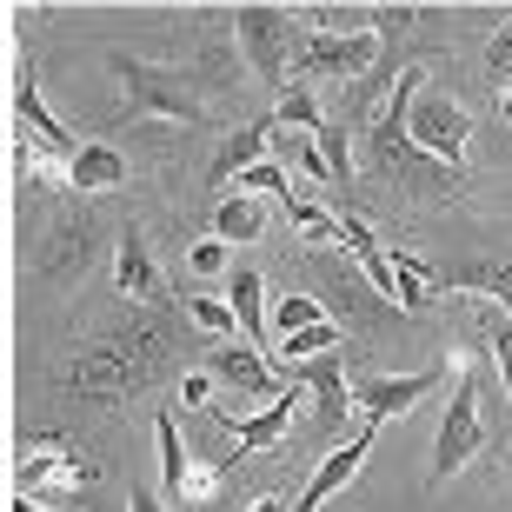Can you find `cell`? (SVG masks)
I'll list each match as a JSON object with an SVG mask.
<instances>
[{"mask_svg":"<svg viewBox=\"0 0 512 512\" xmlns=\"http://www.w3.org/2000/svg\"><path fill=\"white\" fill-rule=\"evenodd\" d=\"M413 100H419V67L393 80V100H386V114L366 127L360 160H366V173H380V180H399V187H413L419 200H446V193L459 187V173H453V167H439L433 153H419V147H413V133H406V114H413Z\"/></svg>","mask_w":512,"mask_h":512,"instance_id":"cell-1","label":"cell"},{"mask_svg":"<svg viewBox=\"0 0 512 512\" xmlns=\"http://www.w3.org/2000/svg\"><path fill=\"white\" fill-rule=\"evenodd\" d=\"M114 74H120V114H127V120H187V127L207 120V107H200V94H193V80L173 74V67L114 54Z\"/></svg>","mask_w":512,"mask_h":512,"instance_id":"cell-2","label":"cell"},{"mask_svg":"<svg viewBox=\"0 0 512 512\" xmlns=\"http://www.w3.org/2000/svg\"><path fill=\"white\" fill-rule=\"evenodd\" d=\"M87 486H94V466L74 453V446H60V439H34L27 453H20V473H14V499H54L60 512L87 506Z\"/></svg>","mask_w":512,"mask_h":512,"instance_id":"cell-3","label":"cell"},{"mask_svg":"<svg viewBox=\"0 0 512 512\" xmlns=\"http://www.w3.org/2000/svg\"><path fill=\"white\" fill-rule=\"evenodd\" d=\"M486 446V419H479V373L466 360L453 366V399L439 419V446H433V479H459Z\"/></svg>","mask_w":512,"mask_h":512,"instance_id":"cell-4","label":"cell"},{"mask_svg":"<svg viewBox=\"0 0 512 512\" xmlns=\"http://www.w3.org/2000/svg\"><path fill=\"white\" fill-rule=\"evenodd\" d=\"M340 247H346L353 260L366 266V280H373V293H386L393 306H406V313H426V306H433V286H419L413 273H399V260L380 247V233L366 227L360 213H340Z\"/></svg>","mask_w":512,"mask_h":512,"instance_id":"cell-5","label":"cell"},{"mask_svg":"<svg viewBox=\"0 0 512 512\" xmlns=\"http://www.w3.org/2000/svg\"><path fill=\"white\" fill-rule=\"evenodd\" d=\"M406 133H413L419 153H433L439 167L459 173V160H466V140H473V120H466V107H459V100L433 94V87H419L413 114H406Z\"/></svg>","mask_w":512,"mask_h":512,"instance_id":"cell-6","label":"cell"},{"mask_svg":"<svg viewBox=\"0 0 512 512\" xmlns=\"http://www.w3.org/2000/svg\"><path fill=\"white\" fill-rule=\"evenodd\" d=\"M233 34H240V47H247V60H253V74L273 87V100L293 87L286 80V14L280 7H240L233 14Z\"/></svg>","mask_w":512,"mask_h":512,"instance_id":"cell-7","label":"cell"},{"mask_svg":"<svg viewBox=\"0 0 512 512\" xmlns=\"http://www.w3.org/2000/svg\"><path fill=\"white\" fill-rule=\"evenodd\" d=\"M373 433H380V426H373V419H366V426H360V433H353V439H340V446H333V453L320 459V473L306 479V493L293 499V512H320L326 499H340L346 486H353V479H360L366 453H373Z\"/></svg>","mask_w":512,"mask_h":512,"instance_id":"cell-8","label":"cell"},{"mask_svg":"<svg viewBox=\"0 0 512 512\" xmlns=\"http://www.w3.org/2000/svg\"><path fill=\"white\" fill-rule=\"evenodd\" d=\"M433 386H446V366H426V373H399V380H353V406H360V413L380 426V419L413 413V406L433 393Z\"/></svg>","mask_w":512,"mask_h":512,"instance_id":"cell-9","label":"cell"},{"mask_svg":"<svg viewBox=\"0 0 512 512\" xmlns=\"http://www.w3.org/2000/svg\"><path fill=\"white\" fill-rule=\"evenodd\" d=\"M386 54V40L366 27V34H313L306 47V74H333V80H353V74H373Z\"/></svg>","mask_w":512,"mask_h":512,"instance_id":"cell-10","label":"cell"},{"mask_svg":"<svg viewBox=\"0 0 512 512\" xmlns=\"http://www.w3.org/2000/svg\"><path fill=\"white\" fill-rule=\"evenodd\" d=\"M433 293H473V300L506 306L512 320V260H459V266H426Z\"/></svg>","mask_w":512,"mask_h":512,"instance_id":"cell-11","label":"cell"},{"mask_svg":"<svg viewBox=\"0 0 512 512\" xmlns=\"http://www.w3.org/2000/svg\"><path fill=\"white\" fill-rule=\"evenodd\" d=\"M14 120H20V133H27V140H34L40 153H54L60 167H74V133L60 127L54 114H47V100H40V80H34V67H27V60H20V87H14Z\"/></svg>","mask_w":512,"mask_h":512,"instance_id":"cell-12","label":"cell"},{"mask_svg":"<svg viewBox=\"0 0 512 512\" xmlns=\"http://www.w3.org/2000/svg\"><path fill=\"white\" fill-rule=\"evenodd\" d=\"M207 373L220 386H233V393H273V399H280L286 386H293V380H273V373H266V353L247 346V340H220L207 353Z\"/></svg>","mask_w":512,"mask_h":512,"instance_id":"cell-13","label":"cell"},{"mask_svg":"<svg viewBox=\"0 0 512 512\" xmlns=\"http://www.w3.org/2000/svg\"><path fill=\"white\" fill-rule=\"evenodd\" d=\"M293 413H300V380L286 386L280 399H266L260 413H220L227 419V433H233V446H240V453H266V446H280L286 439V426H293Z\"/></svg>","mask_w":512,"mask_h":512,"instance_id":"cell-14","label":"cell"},{"mask_svg":"<svg viewBox=\"0 0 512 512\" xmlns=\"http://www.w3.org/2000/svg\"><path fill=\"white\" fill-rule=\"evenodd\" d=\"M266 127H273V120H253V127H233V133H227V147L213 153V167H207V187H220V193H227L233 180H240V173H253V167H260V160H266V147H273V133H266Z\"/></svg>","mask_w":512,"mask_h":512,"instance_id":"cell-15","label":"cell"},{"mask_svg":"<svg viewBox=\"0 0 512 512\" xmlns=\"http://www.w3.org/2000/svg\"><path fill=\"white\" fill-rule=\"evenodd\" d=\"M227 306L240 313V333H247V346H260V353H273V320H266V280H260V266H233V280H227Z\"/></svg>","mask_w":512,"mask_h":512,"instance_id":"cell-16","label":"cell"},{"mask_svg":"<svg viewBox=\"0 0 512 512\" xmlns=\"http://www.w3.org/2000/svg\"><path fill=\"white\" fill-rule=\"evenodd\" d=\"M114 286L127 293V300H160L167 286H160V266H153V253H147V240L140 233H120V253H114Z\"/></svg>","mask_w":512,"mask_h":512,"instance_id":"cell-17","label":"cell"},{"mask_svg":"<svg viewBox=\"0 0 512 512\" xmlns=\"http://www.w3.org/2000/svg\"><path fill=\"white\" fill-rule=\"evenodd\" d=\"M286 380H306V393L320 399V419H326V426H340V419L353 413V380L340 373V353H333V360L300 366V373H286Z\"/></svg>","mask_w":512,"mask_h":512,"instance_id":"cell-18","label":"cell"},{"mask_svg":"<svg viewBox=\"0 0 512 512\" xmlns=\"http://www.w3.org/2000/svg\"><path fill=\"white\" fill-rule=\"evenodd\" d=\"M127 180V160H120L114 147H100V140H87V147L74 153V167H67V187H80V193H107V187H120Z\"/></svg>","mask_w":512,"mask_h":512,"instance_id":"cell-19","label":"cell"},{"mask_svg":"<svg viewBox=\"0 0 512 512\" xmlns=\"http://www.w3.org/2000/svg\"><path fill=\"white\" fill-rule=\"evenodd\" d=\"M340 340H346L340 326L320 320V326H306V333H293V340H273V360H280L286 373H300V366H313V360H333Z\"/></svg>","mask_w":512,"mask_h":512,"instance_id":"cell-20","label":"cell"},{"mask_svg":"<svg viewBox=\"0 0 512 512\" xmlns=\"http://www.w3.org/2000/svg\"><path fill=\"white\" fill-rule=\"evenodd\" d=\"M260 227H266V207L253 200V193H227V200L213 207V240H227V247L260 240Z\"/></svg>","mask_w":512,"mask_h":512,"instance_id":"cell-21","label":"cell"},{"mask_svg":"<svg viewBox=\"0 0 512 512\" xmlns=\"http://www.w3.org/2000/svg\"><path fill=\"white\" fill-rule=\"evenodd\" d=\"M153 439H160V486H167V499H180V493H187L193 459H187V439H180L173 413H160V419H153Z\"/></svg>","mask_w":512,"mask_h":512,"instance_id":"cell-22","label":"cell"},{"mask_svg":"<svg viewBox=\"0 0 512 512\" xmlns=\"http://www.w3.org/2000/svg\"><path fill=\"white\" fill-rule=\"evenodd\" d=\"M273 127H286V133H320L326 127V114H320V100H313L306 80H293V87L273 100Z\"/></svg>","mask_w":512,"mask_h":512,"instance_id":"cell-23","label":"cell"},{"mask_svg":"<svg viewBox=\"0 0 512 512\" xmlns=\"http://www.w3.org/2000/svg\"><path fill=\"white\" fill-rule=\"evenodd\" d=\"M273 153L286 160V173H306V180H333V173H326V160H320V140H313V133H286V127H273Z\"/></svg>","mask_w":512,"mask_h":512,"instance_id":"cell-24","label":"cell"},{"mask_svg":"<svg viewBox=\"0 0 512 512\" xmlns=\"http://www.w3.org/2000/svg\"><path fill=\"white\" fill-rule=\"evenodd\" d=\"M187 313H193V326H207L213 340H247V333H240V313H233L227 300H213V293H193Z\"/></svg>","mask_w":512,"mask_h":512,"instance_id":"cell-25","label":"cell"},{"mask_svg":"<svg viewBox=\"0 0 512 512\" xmlns=\"http://www.w3.org/2000/svg\"><path fill=\"white\" fill-rule=\"evenodd\" d=\"M326 306L306 300V293H286L280 306H273V340H293V333H306V326H320Z\"/></svg>","mask_w":512,"mask_h":512,"instance_id":"cell-26","label":"cell"},{"mask_svg":"<svg viewBox=\"0 0 512 512\" xmlns=\"http://www.w3.org/2000/svg\"><path fill=\"white\" fill-rule=\"evenodd\" d=\"M313 140H320V160H326V173H333V180H353V133H346L340 120H326V127L313 133Z\"/></svg>","mask_w":512,"mask_h":512,"instance_id":"cell-27","label":"cell"},{"mask_svg":"<svg viewBox=\"0 0 512 512\" xmlns=\"http://www.w3.org/2000/svg\"><path fill=\"white\" fill-rule=\"evenodd\" d=\"M286 220H293L313 247H333V240H340V213H320V207H306V200H286Z\"/></svg>","mask_w":512,"mask_h":512,"instance_id":"cell-28","label":"cell"},{"mask_svg":"<svg viewBox=\"0 0 512 512\" xmlns=\"http://www.w3.org/2000/svg\"><path fill=\"white\" fill-rule=\"evenodd\" d=\"M479 340H486V353L499 360V380H506V399H512V320H506V313H493Z\"/></svg>","mask_w":512,"mask_h":512,"instance_id":"cell-29","label":"cell"},{"mask_svg":"<svg viewBox=\"0 0 512 512\" xmlns=\"http://www.w3.org/2000/svg\"><path fill=\"white\" fill-rule=\"evenodd\" d=\"M187 266L200 280H220V273H227V240H200V247L187 253Z\"/></svg>","mask_w":512,"mask_h":512,"instance_id":"cell-30","label":"cell"},{"mask_svg":"<svg viewBox=\"0 0 512 512\" xmlns=\"http://www.w3.org/2000/svg\"><path fill=\"white\" fill-rule=\"evenodd\" d=\"M220 479H227V466H193V473H187V493H180V499H193V506H213Z\"/></svg>","mask_w":512,"mask_h":512,"instance_id":"cell-31","label":"cell"},{"mask_svg":"<svg viewBox=\"0 0 512 512\" xmlns=\"http://www.w3.org/2000/svg\"><path fill=\"white\" fill-rule=\"evenodd\" d=\"M180 406H213V373H180Z\"/></svg>","mask_w":512,"mask_h":512,"instance_id":"cell-32","label":"cell"},{"mask_svg":"<svg viewBox=\"0 0 512 512\" xmlns=\"http://www.w3.org/2000/svg\"><path fill=\"white\" fill-rule=\"evenodd\" d=\"M486 60H493V74H512V27H499V34H493Z\"/></svg>","mask_w":512,"mask_h":512,"instance_id":"cell-33","label":"cell"},{"mask_svg":"<svg viewBox=\"0 0 512 512\" xmlns=\"http://www.w3.org/2000/svg\"><path fill=\"white\" fill-rule=\"evenodd\" d=\"M127 512H167V506H160L153 493H140V486H133V493H127Z\"/></svg>","mask_w":512,"mask_h":512,"instance_id":"cell-34","label":"cell"},{"mask_svg":"<svg viewBox=\"0 0 512 512\" xmlns=\"http://www.w3.org/2000/svg\"><path fill=\"white\" fill-rule=\"evenodd\" d=\"M247 512H286V499H280V493H266V499H253Z\"/></svg>","mask_w":512,"mask_h":512,"instance_id":"cell-35","label":"cell"},{"mask_svg":"<svg viewBox=\"0 0 512 512\" xmlns=\"http://www.w3.org/2000/svg\"><path fill=\"white\" fill-rule=\"evenodd\" d=\"M14 512H54V506H40V499H14Z\"/></svg>","mask_w":512,"mask_h":512,"instance_id":"cell-36","label":"cell"},{"mask_svg":"<svg viewBox=\"0 0 512 512\" xmlns=\"http://www.w3.org/2000/svg\"><path fill=\"white\" fill-rule=\"evenodd\" d=\"M499 120H506V127H512V94H506V100H499Z\"/></svg>","mask_w":512,"mask_h":512,"instance_id":"cell-37","label":"cell"}]
</instances>
